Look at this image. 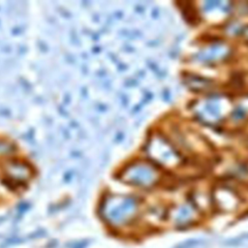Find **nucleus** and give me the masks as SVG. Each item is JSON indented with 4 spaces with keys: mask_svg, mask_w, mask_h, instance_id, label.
I'll use <instances>...</instances> for the list:
<instances>
[{
    "mask_svg": "<svg viewBox=\"0 0 248 248\" xmlns=\"http://www.w3.org/2000/svg\"><path fill=\"white\" fill-rule=\"evenodd\" d=\"M116 202V205L107 210L106 219L111 227L119 229L129 225L133 221L137 211V202L132 198H125Z\"/></svg>",
    "mask_w": 248,
    "mask_h": 248,
    "instance_id": "nucleus-1",
    "label": "nucleus"
},
{
    "mask_svg": "<svg viewBox=\"0 0 248 248\" xmlns=\"http://www.w3.org/2000/svg\"><path fill=\"white\" fill-rule=\"evenodd\" d=\"M194 222V217L192 214V211L189 207H183L178 212L174 219V224L176 227L179 228H185L190 226Z\"/></svg>",
    "mask_w": 248,
    "mask_h": 248,
    "instance_id": "nucleus-2",
    "label": "nucleus"
},
{
    "mask_svg": "<svg viewBox=\"0 0 248 248\" xmlns=\"http://www.w3.org/2000/svg\"><path fill=\"white\" fill-rule=\"evenodd\" d=\"M208 244L204 238H189L179 242L173 248H202Z\"/></svg>",
    "mask_w": 248,
    "mask_h": 248,
    "instance_id": "nucleus-3",
    "label": "nucleus"
}]
</instances>
